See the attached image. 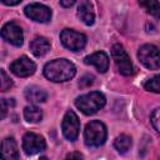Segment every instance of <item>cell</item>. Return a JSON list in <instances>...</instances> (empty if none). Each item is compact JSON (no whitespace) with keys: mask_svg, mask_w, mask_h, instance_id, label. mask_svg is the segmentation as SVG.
<instances>
[{"mask_svg":"<svg viewBox=\"0 0 160 160\" xmlns=\"http://www.w3.org/2000/svg\"><path fill=\"white\" fill-rule=\"evenodd\" d=\"M61 129H62L64 136L68 140H70V141L76 140V138L79 135V130H80V121H79L78 115L72 110H69L65 114L62 122H61Z\"/></svg>","mask_w":160,"mask_h":160,"instance_id":"cell-7","label":"cell"},{"mask_svg":"<svg viewBox=\"0 0 160 160\" xmlns=\"http://www.w3.org/2000/svg\"><path fill=\"white\" fill-rule=\"evenodd\" d=\"M39 160H49L48 158H41V159H39Z\"/></svg>","mask_w":160,"mask_h":160,"instance_id":"cell-28","label":"cell"},{"mask_svg":"<svg viewBox=\"0 0 160 160\" xmlns=\"http://www.w3.org/2000/svg\"><path fill=\"white\" fill-rule=\"evenodd\" d=\"M60 40L66 49L72 51H79L86 45V36L71 29H64L60 34Z\"/></svg>","mask_w":160,"mask_h":160,"instance_id":"cell-5","label":"cell"},{"mask_svg":"<svg viewBox=\"0 0 160 160\" xmlns=\"http://www.w3.org/2000/svg\"><path fill=\"white\" fill-rule=\"evenodd\" d=\"M130 146H131V138L129 135H125V134L119 135L115 139V141H114V148L119 152H121V154L128 152V150L130 149Z\"/></svg>","mask_w":160,"mask_h":160,"instance_id":"cell-18","label":"cell"},{"mask_svg":"<svg viewBox=\"0 0 160 160\" xmlns=\"http://www.w3.org/2000/svg\"><path fill=\"white\" fill-rule=\"evenodd\" d=\"M150 120H151V124H152L154 129L156 131H159V109H155L154 110V112L150 116Z\"/></svg>","mask_w":160,"mask_h":160,"instance_id":"cell-23","label":"cell"},{"mask_svg":"<svg viewBox=\"0 0 160 160\" xmlns=\"http://www.w3.org/2000/svg\"><path fill=\"white\" fill-rule=\"evenodd\" d=\"M0 35L1 38L10 42L11 45L14 46H21L22 45V41H24V35H22V30L21 28L14 22V21H10V22H6L2 28H1V31H0Z\"/></svg>","mask_w":160,"mask_h":160,"instance_id":"cell-8","label":"cell"},{"mask_svg":"<svg viewBox=\"0 0 160 160\" xmlns=\"http://www.w3.org/2000/svg\"><path fill=\"white\" fill-rule=\"evenodd\" d=\"M14 105V99H0V120L6 118L9 108H12Z\"/></svg>","mask_w":160,"mask_h":160,"instance_id":"cell-21","label":"cell"},{"mask_svg":"<svg viewBox=\"0 0 160 160\" xmlns=\"http://www.w3.org/2000/svg\"><path fill=\"white\" fill-rule=\"evenodd\" d=\"M92 80H94V78H92V76H90V75H86V76H84V78L80 80L79 85H80V86H82V88H85V86H89V85H91V84H92Z\"/></svg>","mask_w":160,"mask_h":160,"instance_id":"cell-24","label":"cell"},{"mask_svg":"<svg viewBox=\"0 0 160 160\" xmlns=\"http://www.w3.org/2000/svg\"><path fill=\"white\" fill-rule=\"evenodd\" d=\"M105 102H106V99L101 92L91 91L89 94L79 96L75 101V105L85 115H92L98 112L101 108H104Z\"/></svg>","mask_w":160,"mask_h":160,"instance_id":"cell-2","label":"cell"},{"mask_svg":"<svg viewBox=\"0 0 160 160\" xmlns=\"http://www.w3.org/2000/svg\"><path fill=\"white\" fill-rule=\"evenodd\" d=\"M24 11L28 18L38 22H48L51 19V10L48 6L39 4V2L29 4Z\"/></svg>","mask_w":160,"mask_h":160,"instance_id":"cell-10","label":"cell"},{"mask_svg":"<svg viewBox=\"0 0 160 160\" xmlns=\"http://www.w3.org/2000/svg\"><path fill=\"white\" fill-rule=\"evenodd\" d=\"M144 88L149 91H152V92H159L160 91V88H159V76L155 75L154 78H151L150 80H148L145 84H144Z\"/></svg>","mask_w":160,"mask_h":160,"instance_id":"cell-22","label":"cell"},{"mask_svg":"<svg viewBox=\"0 0 160 160\" xmlns=\"http://www.w3.org/2000/svg\"><path fill=\"white\" fill-rule=\"evenodd\" d=\"M111 55H112V59L115 61V65L119 70L120 74L125 75V76H129L132 74V64L130 61V58L129 55L126 54V51L124 50V48L120 45V44H115L112 45L111 48Z\"/></svg>","mask_w":160,"mask_h":160,"instance_id":"cell-4","label":"cell"},{"mask_svg":"<svg viewBox=\"0 0 160 160\" xmlns=\"http://www.w3.org/2000/svg\"><path fill=\"white\" fill-rule=\"evenodd\" d=\"M108 136L106 126L99 121V120H92L86 124L85 130H84V140L85 144L90 148H98L101 146Z\"/></svg>","mask_w":160,"mask_h":160,"instance_id":"cell-3","label":"cell"},{"mask_svg":"<svg viewBox=\"0 0 160 160\" xmlns=\"http://www.w3.org/2000/svg\"><path fill=\"white\" fill-rule=\"evenodd\" d=\"M11 86L12 80L2 69H0V91H8L11 89Z\"/></svg>","mask_w":160,"mask_h":160,"instance_id":"cell-19","label":"cell"},{"mask_svg":"<svg viewBox=\"0 0 160 160\" xmlns=\"http://www.w3.org/2000/svg\"><path fill=\"white\" fill-rule=\"evenodd\" d=\"M46 148L45 140L42 136L35 132H26L22 138V150L28 155H35L42 151Z\"/></svg>","mask_w":160,"mask_h":160,"instance_id":"cell-9","label":"cell"},{"mask_svg":"<svg viewBox=\"0 0 160 160\" xmlns=\"http://www.w3.org/2000/svg\"><path fill=\"white\" fill-rule=\"evenodd\" d=\"M76 72L75 65L66 59H55L44 66V75L54 82H64L74 78Z\"/></svg>","mask_w":160,"mask_h":160,"instance_id":"cell-1","label":"cell"},{"mask_svg":"<svg viewBox=\"0 0 160 160\" xmlns=\"http://www.w3.org/2000/svg\"><path fill=\"white\" fill-rule=\"evenodd\" d=\"M78 16L85 25H92L95 21V14H94L91 2H89V1L80 2L79 9H78Z\"/></svg>","mask_w":160,"mask_h":160,"instance_id":"cell-14","label":"cell"},{"mask_svg":"<svg viewBox=\"0 0 160 160\" xmlns=\"http://www.w3.org/2000/svg\"><path fill=\"white\" fill-rule=\"evenodd\" d=\"M30 50L35 56H44L50 50V42L46 38L38 36L30 42Z\"/></svg>","mask_w":160,"mask_h":160,"instance_id":"cell-15","label":"cell"},{"mask_svg":"<svg viewBox=\"0 0 160 160\" xmlns=\"http://www.w3.org/2000/svg\"><path fill=\"white\" fill-rule=\"evenodd\" d=\"M1 2H2V4H5V5H10V6H12V5H18V4H20V2H21V0H16V1H8V0H1Z\"/></svg>","mask_w":160,"mask_h":160,"instance_id":"cell-26","label":"cell"},{"mask_svg":"<svg viewBox=\"0 0 160 160\" xmlns=\"http://www.w3.org/2000/svg\"><path fill=\"white\" fill-rule=\"evenodd\" d=\"M25 98L30 102H44L48 98V94L39 86H29L25 90Z\"/></svg>","mask_w":160,"mask_h":160,"instance_id":"cell-16","label":"cell"},{"mask_svg":"<svg viewBox=\"0 0 160 160\" xmlns=\"http://www.w3.org/2000/svg\"><path fill=\"white\" fill-rule=\"evenodd\" d=\"M141 6H144L148 12L152 14L154 16H159V10H160V4L159 1H154V0H150V1H144V2H140Z\"/></svg>","mask_w":160,"mask_h":160,"instance_id":"cell-20","label":"cell"},{"mask_svg":"<svg viewBox=\"0 0 160 160\" xmlns=\"http://www.w3.org/2000/svg\"><path fill=\"white\" fill-rule=\"evenodd\" d=\"M35 69H36V65L25 55L16 59L10 65L11 72L15 74L16 76H20V78H26V76L32 75L35 72Z\"/></svg>","mask_w":160,"mask_h":160,"instance_id":"cell-11","label":"cell"},{"mask_svg":"<svg viewBox=\"0 0 160 160\" xmlns=\"http://www.w3.org/2000/svg\"><path fill=\"white\" fill-rule=\"evenodd\" d=\"M138 58L150 70H158L160 66L159 50L155 45H151V44L142 45L138 51Z\"/></svg>","mask_w":160,"mask_h":160,"instance_id":"cell-6","label":"cell"},{"mask_svg":"<svg viewBox=\"0 0 160 160\" xmlns=\"http://www.w3.org/2000/svg\"><path fill=\"white\" fill-rule=\"evenodd\" d=\"M19 150L14 138H5L0 144V160H18Z\"/></svg>","mask_w":160,"mask_h":160,"instance_id":"cell-12","label":"cell"},{"mask_svg":"<svg viewBox=\"0 0 160 160\" xmlns=\"http://www.w3.org/2000/svg\"><path fill=\"white\" fill-rule=\"evenodd\" d=\"M65 160H84V158H82V155H81L80 152L74 151V152L68 154L66 158H65Z\"/></svg>","mask_w":160,"mask_h":160,"instance_id":"cell-25","label":"cell"},{"mask_svg":"<svg viewBox=\"0 0 160 160\" xmlns=\"http://www.w3.org/2000/svg\"><path fill=\"white\" fill-rule=\"evenodd\" d=\"M84 62L88 65H94L99 72H105L109 68V56L104 51H98L86 56Z\"/></svg>","mask_w":160,"mask_h":160,"instance_id":"cell-13","label":"cell"},{"mask_svg":"<svg viewBox=\"0 0 160 160\" xmlns=\"http://www.w3.org/2000/svg\"><path fill=\"white\" fill-rule=\"evenodd\" d=\"M24 118L26 121L29 122H38L42 119V111L35 106V105H30V106H26L25 110H24Z\"/></svg>","mask_w":160,"mask_h":160,"instance_id":"cell-17","label":"cell"},{"mask_svg":"<svg viewBox=\"0 0 160 160\" xmlns=\"http://www.w3.org/2000/svg\"><path fill=\"white\" fill-rule=\"evenodd\" d=\"M75 4L74 0H70V1H60V5L64 6V8H69V6H72Z\"/></svg>","mask_w":160,"mask_h":160,"instance_id":"cell-27","label":"cell"}]
</instances>
